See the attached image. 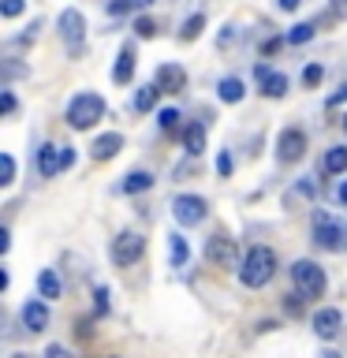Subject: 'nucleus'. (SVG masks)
Masks as SVG:
<instances>
[{
  "mask_svg": "<svg viewBox=\"0 0 347 358\" xmlns=\"http://www.w3.org/2000/svg\"><path fill=\"white\" fill-rule=\"evenodd\" d=\"M276 273V254L269 246H250L243 254V265H239V280L246 287H265Z\"/></svg>",
  "mask_w": 347,
  "mask_h": 358,
  "instance_id": "obj_1",
  "label": "nucleus"
},
{
  "mask_svg": "<svg viewBox=\"0 0 347 358\" xmlns=\"http://www.w3.org/2000/svg\"><path fill=\"white\" fill-rule=\"evenodd\" d=\"M313 243H318L321 250H332V254L347 250V224L329 217L325 209H318L313 213Z\"/></svg>",
  "mask_w": 347,
  "mask_h": 358,
  "instance_id": "obj_2",
  "label": "nucleus"
},
{
  "mask_svg": "<svg viewBox=\"0 0 347 358\" xmlns=\"http://www.w3.org/2000/svg\"><path fill=\"white\" fill-rule=\"evenodd\" d=\"M101 116H105V101L97 94H75L71 105H67V123L75 131H90Z\"/></svg>",
  "mask_w": 347,
  "mask_h": 358,
  "instance_id": "obj_3",
  "label": "nucleus"
},
{
  "mask_svg": "<svg viewBox=\"0 0 347 358\" xmlns=\"http://www.w3.org/2000/svg\"><path fill=\"white\" fill-rule=\"evenodd\" d=\"M291 280H295V287L306 299H321L325 295V268L318 262H310V257H299V262L291 265Z\"/></svg>",
  "mask_w": 347,
  "mask_h": 358,
  "instance_id": "obj_4",
  "label": "nucleus"
},
{
  "mask_svg": "<svg viewBox=\"0 0 347 358\" xmlns=\"http://www.w3.org/2000/svg\"><path fill=\"white\" fill-rule=\"evenodd\" d=\"M112 262H116L120 268H127V265H134L139 257L146 254V239L139 231H120L116 239H112Z\"/></svg>",
  "mask_w": 347,
  "mask_h": 358,
  "instance_id": "obj_5",
  "label": "nucleus"
},
{
  "mask_svg": "<svg viewBox=\"0 0 347 358\" xmlns=\"http://www.w3.org/2000/svg\"><path fill=\"white\" fill-rule=\"evenodd\" d=\"M83 34H86L83 11H75V8L60 11V38L67 41V49H71V60H78V56H83Z\"/></svg>",
  "mask_w": 347,
  "mask_h": 358,
  "instance_id": "obj_6",
  "label": "nucleus"
},
{
  "mask_svg": "<svg viewBox=\"0 0 347 358\" xmlns=\"http://www.w3.org/2000/svg\"><path fill=\"white\" fill-rule=\"evenodd\" d=\"M206 257H209L217 268L243 265V262H239V246H235V239H228V235H213V239H206Z\"/></svg>",
  "mask_w": 347,
  "mask_h": 358,
  "instance_id": "obj_7",
  "label": "nucleus"
},
{
  "mask_svg": "<svg viewBox=\"0 0 347 358\" xmlns=\"http://www.w3.org/2000/svg\"><path fill=\"white\" fill-rule=\"evenodd\" d=\"M306 157V134H302L299 127H284L280 131V138H276V161H284V164H295Z\"/></svg>",
  "mask_w": 347,
  "mask_h": 358,
  "instance_id": "obj_8",
  "label": "nucleus"
},
{
  "mask_svg": "<svg viewBox=\"0 0 347 358\" xmlns=\"http://www.w3.org/2000/svg\"><path fill=\"white\" fill-rule=\"evenodd\" d=\"M172 217L176 224H183V228H194V224L206 220V198H198V194H179L172 201Z\"/></svg>",
  "mask_w": 347,
  "mask_h": 358,
  "instance_id": "obj_9",
  "label": "nucleus"
},
{
  "mask_svg": "<svg viewBox=\"0 0 347 358\" xmlns=\"http://www.w3.org/2000/svg\"><path fill=\"white\" fill-rule=\"evenodd\" d=\"M344 329V313L336 310V306H321V310H313V332L321 336V340H336Z\"/></svg>",
  "mask_w": 347,
  "mask_h": 358,
  "instance_id": "obj_10",
  "label": "nucleus"
},
{
  "mask_svg": "<svg viewBox=\"0 0 347 358\" xmlns=\"http://www.w3.org/2000/svg\"><path fill=\"white\" fill-rule=\"evenodd\" d=\"M22 324H27L30 332H45L49 329V306H45L41 299H27L22 302Z\"/></svg>",
  "mask_w": 347,
  "mask_h": 358,
  "instance_id": "obj_11",
  "label": "nucleus"
},
{
  "mask_svg": "<svg viewBox=\"0 0 347 358\" xmlns=\"http://www.w3.org/2000/svg\"><path fill=\"white\" fill-rule=\"evenodd\" d=\"M157 86L164 90V94H179V90L187 86V71L179 64H161L157 67V78H153Z\"/></svg>",
  "mask_w": 347,
  "mask_h": 358,
  "instance_id": "obj_12",
  "label": "nucleus"
},
{
  "mask_svg": "<svg viewBox=\"0 0 347 358\" xmlns=\"http://www.w3.org/2000/svg\"><path fill=\"white\" fill-rule=\"evenodd\" d=\"M123 150V134L120 131H108V134H97L94 145H90V153L97 157V161H108V157H116Z\"/></svg>",
  "mask_w": 347,
  "mask_h": 358,
  "instance_id": "obj_13",
  "label": "nucleus"
},
{
  "mask_svg": "<svg viewBox=\"0 0 347 358\" xmlns=\"http://www.w3.org/2000/svg\"><path fill=\"white\" fill-rule=\"evenodd\" d=\"M112 78H116L120 86L134 78V45H123V49H120L116 64H112Z\"/></svg>",
  "mask_w": 347,
  "mask_h": 358,
  "instance_id": "obj_14",
  "label": "nucleus"
},
{
  "mask_svg": "<svg viewBox=\"0 0 347 358\" xmlns=\"http://www.w3.org/2000/svg\"><path fill=\"white\" fill-rule=\"evenodd\" d=\"M38 168H41V176H45V179H52L56 172H60V168H64L60 145H41V153H38Z\"/></svg>",
  "mask_w": 347,
  "mask_h": 358,
  "instance_id": "obj_15",
  "label": "nucleus"
},
{
  "mask_svg": "<svg viewBox=\"0 0 347 358\" xmlns=\"http://www.w3.org/2000/svg\"><path fill=\"white\" fill-rule=\"evenodd\" d=\"M243 94H246L243 78H235V75L220 78V86H217V97L224 101V105H239V101H243Z\"/></svg>",
  "mask_w": 347,
  "mask_h": 358,
  "instance_id": "obj_16",
  "label": "nucleus"
},
{
  "mask_svg": "<svg viewBox=\"0 0 347 358\" xmlns=\"http://www.w3.org/2000/svg\"><path fill=\"white\" fill-rule=\"evenodd\" d=\"M183 145H187L190 157H198L201 150H206V127H201V123H187L183 127Z\"/></svg>",
  "mask_w": 347,
  "mask_h": 358,
  "instance_id": "obj_17",
  "label": "nucleus"
},
{
  "mask_svg": "<svg viewBox=\"0 0 347 358\" xmlns=\"http://www.w3.org/2000/svg\"><path fill=\"white\" fill-rule=\"evenodd\" d=\"M38 291H41V299H60L64 280L56 276V268H41V276H38Z\"/></svg>",
  "mask_w": 347,
  "mask_h": 358,
  "instance_id": "obj_18",
  "label": "nucleus"
},
{
  "mask_svg": "<svg viewBox=\"0 0 347 358\" xmlns=\"http://www.w3.org/2000/svg\"><path fill=\"white\" fill-rule=\"evenodd\" d=\"M321 168H325L329 176H344V172H347V145H332V150L325 153Z\"/></svg>",
  "mask_w": 347,
  "mask_h": 358,
  "instance_id": "obj_19",
  "label": "nucleus"
},
{
  "mask_svg": "<svg viewBox=\"0 0 347 358\" xmlns=\"http://www.w3.org/2000/svg\"><path fill=\"white\" fill-rule=\"evenodd\" d=\"M150 187H153V176H150V172H131V176L120 183L123 194H142V190H150Z\"/></svg>",
  "mask_w": 347,
  "mask_h": 358,
  "instance_id": "obj_20",
  "label": "nucleus"
},
{
  "mask_svg": "<svg viewBox=\"0 0 347 358\" xmlns=\"http://www.w3.org/2000/svg\"><path fill=\"white\" fill-rule=\"evenodd\" d=\"M168 257H172V265L179 268V265H187V257H190V246H187V239L183 235H172V239H168Z\"/></svg>",
  "mask_w": 347,
  "mask_h": 358,
  "instance_id": "obj_21",
  "label": "nucleus"
},
{
  "mask_svg": "<svg viewBox=\"0 0 347 358\" xmlns=\"http://www.w3.org/2000/svg\"><path fill=\"white\" fill-rule=\"evenodd\" d=\"M161 94H164V90L157 86V83L142 86V90H139V97H134V108H139V112H150V108L157 105V97H161Z\"/></svg>",
  "mask_w": 347,
  "mask_h": 358,
  "instance_id": "obj_22",
  "label": "nucleus"
},
{
  "mask_svg": "<svg viewBox=\"0 0 347 358\" xmlns=\"http://www.w3.org/2000/svg\"><path fill=\"white\" fill-rule=\"evenodd\" d=\"M262 94H265V97H284V94H288V78L280 75V71H273V75L262 83Z\"/></svg>",
  "mask_w": 347,
  "mask_h": 358,
  "instance_id": "obj_23",
  "label": "nucleus"
},
{
  "mask_svg": "<svg viewBox=\"0 0 347 358\" xmlns=\"http://www.w3.org/2000/svg\"><path fill=\"white\" fill-rule=\"evenodd\" d=\"M310 38H313V27H310V22H299V27H291V30L284 34L288 45H306Z\"/></svg>",
  "mask_w": 347,
  "mask_h": 358,
  "instance_id": "obj_24",
  "label": "nucleus"
},
{
  "mask_svg": "<svg viewBox=\"0 0 347 358\" xmlns=\"http://www.w3.org/2000/svg\"><path fill=\"white\" fill-rule=\"evenodd\" d=\"M11 183H15V161L4 153L0 157V187H11Z\"/></svg>",
  "mask_w": 347,
  "mask_h": 358,
  "instance_id": "obj_25",
  "label": "nucleus"
},
{
  "mask_svg": "<svg viewBox=\"0 0 347 358\" xmlns=\"http://www.w3.org/2000/svg\"><path fill=\"white\" fill-rule=\"evenodd\" d=\"M201 27H206V19H201V15H190V19L183 22V41H194L198 34H201Z\"/></svg>",
  "mask_w": 347,
  "mask_h": 358,
  "instance_id": "obj_26",
  "label": "nucleus"
},
{
  "mask_svg": "<svg viewBox=\"0 0 347 358\" xmlns=\"http://www.w3.org/2000/svg\"><path fill=\"white\" fill-rule=\"evenodd\" d=\"M302 299H306L302 291H299V295H288V299H284V310L291 313V317H299V313L306 310V302H302Z\"/></svg>",
  "mask_w": 347,
  "mask_h": 358,
  "instance_id": "obj_27",
  "label": "nucleus"
},
{
  "mask_svg": "<svg viewBox=\"0 0 347 358\" xmlns=\"http://www.w3.org/2000/svg\"><path fill=\"white\" fill-rule=\"evenodd\" d=\"M321 78H325V71H321V64H310L306 71H302V83H306V86H318Z\"/></svg>",
  "mask_w": 347,
  "mask_h": 358,
  "instance_id": "obj_28",
  "label": "nucleus"
},
{
  "mask_svg": "<svg viewBox=\"0 0 347 358\" xmlns=\"http://www.w3.org/2000/svg\"><path fill=\"white\" fill-rule=\"evenodd\" d=\"M161 127H164L168 134L179 127V112H176V108H164V112H161Z\"/></svg>",
  "mask_w": 347,
  "mask_h": 358,
  "instance_id": "obj_29",
  "label": "nucleus"
},
{
  "mask_svg": "<svg viewBox=\"0 0 347 358\" xmlns=\"http://www.w3.org/2000/svg\"><path fill=\"white\" fill-rule=\"evenodd\" d=\"M134 34H139V38H153V34H157L153 19H139V22H134Z\"/></svg>",
  "mask_w": 347,
  "mask_h": 358,
  "instance_id": "obj_30",
  "label": "nucleus"
},
{
  "mask_svg": "<svg viewBox=\"0 0 347 358\" xmlns=\"http://www.w3.org/2000/svg\"><path fill=\"white\" fill-rule=\"evenodd\" d=\"M0 11H4V19H15V15H22V0H4Z\"/></svg>",
  "mask_w": 347,
  "mask_h": 358,
  "instance_id": "obj_31",
  "label": "nucleus"
},
{
  "mask_svg": "<svg viewBox=\"0 0 347 358\" xmlns=\"http://www.w3.org/2000/svg\"><path fill=\"white\" fill-rule=\"evenodd\" d=\"M217 172H220L224 179H228V176H232V153H228V150H224V153L217 157Z\"/></svg>",
  "mask_w": 347,
  "mask_h": 358,
  "instance_id": "obj_32",
  "label": "nucleus"
},
{
  "mask_svg": "<svg viewBox=\"0 0 347 358\" xmlns=\"http://www.w3.org/2000/svg\"><path fill=\"white\" fill-rule=\"evenodd\" d=\"M45 358H71V351L60 347V343H49V347H45Z\"/></svg>",
  "mask_w": 347,
  "mask_h": 358,
  "instance_id": "obj_33",
  "label": "nucleus"
},
{
  "mask_svg": "<svg viewBox=\"0 0 347 358\" xmlns=\"http://www.w3.org/2000/svg\"><path fill=\"white\" fill-rule=\"evenodd\" d=\"M344 101H347V86H340V90H336V94L329 97V108H336V105H344Z\"/></svg>",
  "mask_w": 347,
  "mask_h": 358,
  "instance_id": "obj_34",
  "label": "nucleus"
},
{
  "mask_svg": "<svg viewBox=\"0 0 347 358\" xmlns=\"http://www.w3.org/2000/svg\"><path fill=\"white\" fill-rule=\"evenodd\" d=\"M94 299H97V310L105 313V310H108V291H105V287H97V295H94Z\"/></svg>",
  "mask_w": 347,
  "mask_h": 358,
  "instance_id": "obj_35",
  "label": "nucleus"
},
{
  "mask_svg": "<svg viewBox=\"0 0 347 358\" xmlns=\"http://www.w3.org/2000/svg\"><path fill=\"white\" fill-rule=\"evenodd\" d=\"M60 157H64V168L75 164V150H71V145H60Z\"/></svg>",
  "mask_w": 347,
  "mask_h": 358,
  "instance_id": "obj_36",
  "label": "nucleus"
},
{
  "mask_svg": "<svg viewBox=\"0 0 347 358\" xmlns=\"http://www.w3.org/2000/svg\"><path fill=\"white\" fill-rule=\"evenodd\" d=\"M0 108H4V116H8V112H15V97H11L8 90H4V101H0Z\"/></svg>",
  "mask_w": 347,
  "mask_h": 358,
  "instance_id": "obj_37",
  "label": "nucleus"
},
{
  "mask_svg": "<svg viewBox=\"0 0 347 358\" xmlns=\"http://www.w3.org/2000/svg\"><path fill=\"white\" fill-rule=\"evenodd\" d=\"M276 49H280V38H269V41L262 45V52H265V56H273Z\"/></svg>",
  "mask_w": 347,
  "mask_h": 358,
  "instance_id": "obj_38",
  "label": "nucleus"
},
{
  "mask_svg": "<svg viewBox=\"0 0 347 358\" xmlns=\"http://www.w3.org/2000/svg\"><path fill=\"white\" fill-rule=\"evenodd\" d=\"M78 336H83V340H90V336H94V324H90V321H78Z\"/></svg>",
  "mask_w": 347,
  "mask_h": 358,
  "instance_id": "obj_39",
  "label": "nucleus"
},
{
  "mask_svg": "<svg viewBox=\"0 0 347 358\" xmlns=\"http://www.w3.org/2000/svg\"><path fill=\"white\" fill-rule=\"evenodd\" d=\"M302 4V0H280V11H295Z\"/></svg>",
  "mask_w": 347,
  "mask_h": 358,
  "instance_id": "obj_40",
  "label": "nucleus"
},
{
  "mask_svg": "<svg viewBox=\"0 0 347 358\" xmlns=\"http://www.w3.org/2000/svg\"><path fill=\"white\" fill-rule=\"evenodd\" d=\"M340 201H344V206H347V183L340 187Z\"/></svg>",
  "mask_w": 347,
  "mask_h": 358,
  "instance_id": "obj_41",
  "label": "nucleus"
},
{
  "mask_svg": "<svg viewBox=\"0 0 347 358\" xmlns=\"http://www.w3.org/2000/svg\"><path fill=\"white\" fill-rule=\"evenodd\" d=\"M11 358H34V355H27V351H15V355H11Z\"/></svg>",
  "mask_w": 347,
  "mask_h": 358,
  "instance_id": "obj_42",
  "label": "nucleus"
},
{
  "mask_svg": "<svg viewBox=\"0 0 347 358\" xmlns=\"http://www.w3.org/2000/svg\"><path fill=\"white\" fill-rule=\"evenodd\" d=\"M340 15H347V0H340Z\"/></svg>",
  "mask_w": 347,
  "mask_h": 358,
  "instance_id": "obj_43",
  "label": "nucleus"
},
{
  "mask_svg": "<svg viewBox=\"0 0 347 358\" xmlns=\"http://www.w3.org/2000/svg\"><path fill=\"white\" fill-rule=\"evenodd\" d=\"M344 131H347V116H344Z\"/></svg>",
  "mask_w": 347,
  "mask_h": 358,
  "instance_id": "obj_44",
  "label": "nucleus"
},
{
  "mask_svg": "<svg viewBox=\"0 0 347 358\" xmlns=\"http://www.w3.org/2000/svg\"><path fill=\"white\" fill-rule=\"evenodd\" d=\"M112 358H120V355H112Z\"/></svg>",
  "mask_w": 347,
  "mask_h": 358,
  "instance_id": "obj_45",
  "label": "nucleus"
}]
</instances>
